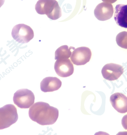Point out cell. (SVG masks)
I'll use <instances>...</instances> for the list:
<instances>
[{
	"instance_id": "4fadbf2b",
	"label": "cell",
	"mask_w": 127,
	"mask_h": 135,
	"mask_svg": "<svg viewBox=\"0 0 127 135\" xmlns=\"http://www.w3.org/2000/svg\"><path fill=\"white\" fill-rule=\"evenodd\" d=\"M73 47H69L67 45H63L59 47L55 52V59H65L70 57L72 50H75Z\"/></svg>"
},
{
	"instance_id": "5b68a950",
	"label": "cell",
	"mask_w": 127,
	"mask_h": 135,
	"mask_svg": "<svg viewBox=\"0 0 127 135\" xmlns=\"http://www.w3.org/2000/svg\"><path fill=\"white\" fill-rule=\"evenodd\" d=\"M12 37L15 40L20 44H26L34 37V32L29 26L19 24L15 26L12 28Z\"/></svg>"
},
{
	"instance_id": "5bb4252c",
	"label": "cell",
	"mask_w": 127,
	"mask_h": 135,
	"mask_svg": "<svg viewBox=\"0 0 127 135\" xmlns=\"http://www.w3.org/2000/svg\"><path fill=\"white\" fill-rule=\"evenodd\" d=\"M116 40L119 47L127 49V32L123 31L119 33L117 35Z\"/></svg>"
},
{
	"instance_id": "ba28073f",
	"label": "cell",
	"mask_w": 127,
	"mask_h": 135,
	"mask_svg": "<svg viewBox=\"0 0 127 135\" xmlns=\"http://www.w3.org/2000/svg\"><path fill=\"white\" fill-rule=\"evenodd\" d=\"M54 69L58 75L64 78L71 76L74 71L73 64L68 59H57L54 64Z\"/></svg>"
},
{
	"instance_id": "277c9868",
	"label": "cell",
	"mask_w": 127,
	"mask_h": 135,
	"mask_svg": "<svg viewBox=\"0 0 127 135\" xmlns=\"http://www.w3.org/2000/svg\"><path fill=\"white\" fill-rule=\"evenodd\" d=\"M13 100L19 108L28 109L34 104L35 96L30 90L23 89L18 90L14 93Z\"/></svg>"
},
{
	"instance_id": "8fae6325",
	"label": "cell",
	"mask_w": 127,
	"mask_h": 135,
	"mask_svg": "<svg viewBox=\"0 0 127 135\" xmlns=\"http://www.w3.org/2000/svg\"><path fill=\"white\" fill-rule=\"evenodd\" d=\"M62 82L57 77H48L43 79L40 83V89L44 92L56 91L61 87Z\"/></svg>"
},
{
	"instance_id": "30bf717a",
	"label": "cell",
	"mask_w": 127,
	"mask_h": 135,
	"mask_svg": "<svg viewBox=\"0 0 127 135\" xmlns=\"http://www.w3.org/2000/svg\"><path fill=\"white\" fill-rule=\"evenodd\" d=\"M110 101L115 110L120 113L127 112V97L121 93H115L110 96Z\"/></svg>"
},
{
	"instance_id": "2e32d148",
	"label": "cell",
	"mask_w": 127,
	"mask_h": 135,
	"mask_svg": "<svg viewBox=\"0 0 127 135\" xmlns=\"http://www.w3.org/2000/svg\"><path fill=\"white\" fill-rule=\"evenodd\" d=\"M102 1L103 2H108L109 3H115V2H117V0H102Z\"/></svg>"
},
{
	"instance_id": "7c38bea8",
	"label": "cell",
	"mask_w": 127,
	"mask_h": 135,
	"mask_svg": "<svg viewBox=\"0 0 127 135\" xmlns=\"http://www.w3.org/2000/svg\"><path fill=\"white\" fill-rule=\"evenodd\" d=\"M114 20L118 25L127 28V5L119 4L116 6Z\"/></svg>"
},
{
	"instance_id": "e0dca14e",
	"label": "cell",
	"mask_w": 127,
	"mask_h": 135,
	"mask_svg": "<svg viewBox=\"0 0 127 135\" xmlns=\"http://www.w3.org/2000/svg\"><path fill=\"white\" fill-rule=\"evenodd\" d=\"M5 0H0V8L3 5Z\"/></svg>"
},
{
	"instance_id": "8992f818",
	"label": "cell",
	"mask_w": 127,
	"mask_h": 135,
	"mask_svg": "<svg viewBox=\"0 0 127 135\" xmlns=\"http://www.w3.org/2000/svg\"><path fill=\"white\" fill-rule=\"evenodd\" d=\"M92 57V52L89 48L86 47H78L74 50L70 59L73 64L80 66L89 62Z\"/></svg>"
},
{
	"instance_id": "7a4b0ae2",
	"label": "cell",
	"mask_w": 127,
	"mask_h": 135,
	"mask_svg": "<svg viewBox=\"0 0 127 135\" xmlns=\"http://www.w3.org/2000/svg\"><path fill=\"white\" fill-rule=\"evenodd\" d=\"M35 10L40 15H46L48 18L55 20L62 16L61 9L56 0H39L35 5Z\"/></svg>"
},
{
	"instance_id": "52a82bcc",
	"label": "cell",
	"mask_w": 127,
	"mask_h": 135,
	"mask_svg": "<svg viewBox=\"0 0 127 135\" xmlns=\"http://www.w3.org/2000/svg\"><path fill=\"white\" fill-rule=\"evenodd\" d=\"M124 69L120 65L110 63L106 64L102 70V76L109 81L118 79L124 73Z\"/></svg>"
},
{
	"instance_id": "9c48e42d",
	"label": "cell",
	"mask_w": 127,
	"mask_h": 135,
	"mask_svg": "<svg viewBox=\"0 0 127 135\" xmlns=\"http://www.w3.org/2000/svg\"><path fill=\"white\" fill-rule=\"evenodd\" d=\"M114 12V7L112 4L103 2L96 7L94 10V15L98 20L104 21L111 18Z\"/></svg>"
},
{
	"instance_id": "9a60e30c",
	"label": "cell",
	"mask_w": 127,
	"mask_h": 135,
	"mask_svg": "<svg viewBox=\"0 0 127 135\" xmlns=\"http://www.w3.org/2000/svg\"><path fill=\"white\" fill-rule=\"evenodd\" d=\"M122 124L124 129L127 130V114L124 115L122 118Z\"/></svg>"
},
{
	"instance_id": "6da1fadb",
	"label": "cell",
	"mask_w": 127,
	"mask_h": 135,
	"mask_svg": "<svg viewBox=\"0 0 127 135\" xmlns=\"http://www.w3.org/2000/svg\"><path fill=\"white\" fill-rule=\"evenodd\" d=\"M29 114L32 121L39 125H51L58 119L59 110L57 108L51 107L48 103L38 102L30 107Z\"/></svg>"
},
{
	"instance_id": "3957f363",
	"label": "cell",
	"mask_w": 127,
	"mask_h": 135,
	"mask_svg": "<svg viewBox=\"0 0 127 135\" xmlns=\"http://www.w3.org/2000/svg\"><path fill=\"white\" fill-rule=\"evenodd\" d=\"M18 118L17 109L13 105L7 104L0 108V130L8 128Z\"/></svg>"
}]
</instances>
